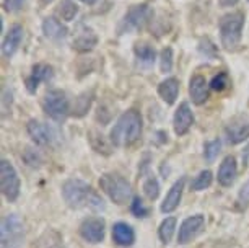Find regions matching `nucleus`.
Returning a JSON list of instances; mask_svg holds the SVG:
<instances>
[{
	"label": "nucleus",
	"instance_id": "8",
	"mask_svg": "<svg viewBox=\"0 0 249 248\" xmlns=\"http://www.w3.org/2000/svg\"><path fill=\"white\" fill-rule=\"evenodd\" d=\"M26 131L30 134V137L33 139V142L37 146H53L54 140L57 139V133L53 126L44 124L41 121L31 119L26 126Z\"/></svg>",
	"mask_w": 249,
	"mask_h": 248
},
{
	"label": "nucleus",
	"instance_id": "37",
	"mask_svg": "<svg viewBox=\"0 0 249 248\" xmlns=\"http://www.w3.org/2000/svg\"><path fill=\"white\" fill-rule=\"evenodd\" d=\"M236 2H238V0H220V5H222V7H231Z\"/></svg>",
	"mask_w": 249,
	"mask_h": 248
},
{
	"label": "nucleus",
	"instance_id": "4",
	"mask_svg": "<svg viewBox=\"0 0 249 248\" xmlns=\"http://www.w3.org/2000/svg\"><path fill=\"white\" fill-rule=\"evenodd\" d=\"M244 15L241 12H231L220 20V38L225 49H234L241 41Z\"/></svg>",
	"mask_w": 249,
	"mask_h": 248
},
{
	"label": "nucleus",
	"instance_id": "25",
	"mask_svg": "<svg viewBox=\"0 0 249 248\" xmlns=\"http://www.w3.org/2000/svg\"><path fill=\"white\" fill-rule=\"evenodd\" d=\"M212 180H213V175H212V172H210V170L200 172L199 175H197L196 178L192 180L191 190L192 191H202V190L209 188V186L212 185Z\"/></svg>",
	"mask_w": 249,
	"mask_h": 248
},
{
	"label": "nucleus",
	"instance_id": "26",
	"mask_svg": "<svg viewBox=\"0 0 249 248\" xmlns=\"http://www.w3.org/2000/svg\"><path fill=\"white\" fill-rule=\"evenodd\" d=\"M95 44H96V36L93 35V33H88V31L82 33V35L73 41V48H77L80 51H88V49H91Z\"/></svg>",
	"mask_w": 249,
	"mask_h": 248
},
{
	"label": "nucleus",
	"instance_id": "1",
	"mask_svg": "<svg viewBox=\"0 0 249 248\" xmlns=\"http://www.w3.org/2000/svg\"><path fill=\"white\" fill-rule=\"evenodd\" d=\"M62 196L69 208L72 209H93V210H103L105 203L100 198V194L91 188L90 185L82 180H67L62 185Z\"/></svg>",
	"mask_w": 249,
	"mask_h": 248
},
{
	"label": "nucleus",
	"instance_id": "12",
	"mask_svg": "<svg viewBox=\"0 0 249 248\" xmlns=\"http://www.w3.org/2000/svg\"><path fill=\"white\" fill-rule=\"evenodd\" d=\"M150 10L147 5H134L122 21V31H137L148 21Z\"/></svg>",
	"mask_w": 249,
	"mask_h": 248
},
{
	"label": "nucleus",
	"instance_id": "34",
	"mask_svg": "<svg viewBox=\"0 0 249 248\" xmlns=\"http://www.w3.org/2000/svg\"><path fill=\"white\" fill-rule=\"evenodd\" d=\"M238 203H239V206H243V208L249 206V180L241 186V190H239Z\"/></svg>",
	"mask_w": 249,
	"mask_h": 248
},
{
	"label": "nucleus",
	"instance_id": "24",
	"mask_svg": "<svg viewBox=\"0 0 249 248\" xmlns=\"http://www.w3.org/2000/svg\"><path fill=\"white\" fill-rule=\"evenodd\" d=\"M175 229H176V217L164 219V221L160 224V229H158L160 240H161L163 243H170L173 235H175Z\"/></svg>",
	"mask_w": 249,
	"mask_h": 248
},
{
	"label": "nucleus",
	"instance_id": "17",
	"mask_svg": "<svg viewBox=\"0 0 249 248\" xmlns=\"http://www.w3.org/2000/svg\"><path fill=\"white\" fill-rule=\"evenodd\" d=\"M21 41H23V26L13 25L10 30H8L5 39H3V44H2L3 56H5V57H12L18 51V48H20Z\"/></svg>",
	"mask_w": 249,
	"mask_h": 248
},
{
	"label": "nucleus",
	"instance_id": "39",
	"mask_svg": "<svg viewBox=\"0 0 249 248\" xmlns=\"http://www.w3.org/2000/svg\"><path fill=\"white\" fill-rule=\"evenodd\" d=\"M43 2H44V3H51L53 0H43Z\"/></svg>",
	"mask_w": 249,
	"mask_h": 248
},
{
	"label": "nucleus",
	"instance_id": "16",
	"mask_svg": "<svg viewBox=\"0 0 249 248\" xmlns=\"http://www.w3.org/2000/svg\"><path fill=\"white\" fill-rule=\"evenodd\" d=\"M53 77V67L46 64H36L33 67L30 77L26 78V88L30 93H35L41 82H46Z\"/></svg>",
	"mask_w": 249,
	"mask_h": 248
},
{
	"label": "nucleus",
	"instance_id": "32",
	"mask_svg": "<svg viewBox=\"0 0 249 248\" xmlns=\"http://www.w3.org/2000/svg\"><path fill=\"white\" fill-rule=\"evenodd\" d=\"M130 210H132V214L135 217H147L148 216V208L143 204V201L139 198V196H135L134 201H132V206H130Z\"/></svg>",
	"mask_w": 249,
	"mask_h": 248
},
{
	"label": "nucleus",
	"instance_id": "18",
	"mask_svg": "<svg viewBox=\"0 0 249 248\" xmlns=\"http://www.w3.org/2000/svg\"><path fill=\"white\" fill-rule=\"evenodd\" d=\"M189 95L192 103L196 105H202L209 98V83H207L205 77L194 76L189 82Z\"/></svg>",
	"mask_w": 249,
	"mask_h": 248
},
{
	"label": "nucleus",
	"instance_id": "19",
	"mask_svg": "<svg viewBox=\"0 0 249 248\" xmlns=\"http://www.w3.org/2000/svg\"><path fill=\"white\" fill-rule=\"evenodd\" d=\"M112 240L119 247H130L135 242L134 229L125 222H117L112 226Z\"/></svg>",
	"mask_w": 249,
	"mask_h": 248
},
{
	"label": "nucleus",
	"instance_id": "33",
	"mask_svg": "<svg viewBox=\"0 0 249 248\" xmlns=\"http://www.w3.org/2000/svg\"><path fill=\"white\" fill-rule=\"evenodd\" d=\"M23 160H25L30 167H39L41 162H43V158L37 152H35L33 149H25V152H23Z\"/></svg>",
	"mask_w": 249,
	"mask_h": 248
},
{
	"label": "nucleus",
	"instance_id": "29",
	"mask_svg": "<svg viewBox=\"0 0 249 248\" xmlns=\"http://www.w3.org/2000/svg\"><path fill=\"white\" fill-rule=\"evenodd\" d=\"M143 193H145V196H147L150 201H155V199L158 198V194H160V183H158V180L155 178V176H150V178L145 180Z\"/></svg>",
	"mask_w": 249,
	"mask_h": 248
},
{
	"label": "nucleus",
	"instance_id": "20",
	"mask_svg": "<svg viewBox=\"0 0 249 248\" xmlns=\"http://www.w3.org/2000/svg\"><path fill=\"white\" fill-rule=\"evenodd\" d=\"M178 93H179V82L173 77L166 78L158 85V95L161 96V100L166 105H173L176 101Z\"/></svg>",
	"mask_w": 249,
	"mask_h": 248
},
{
	"label": "nucleus",
	"instance_id": "7",
	"mask_svg": "<svg viewBox=\"0 0 249 248\" xmlns=\"http://www.w3.org/2000/svg\"><path fill=\"white\" fill-rule=\"evenodd\" d=\"M0 186H2V194L8 203H15L20 196V176L15 167L5 158L0 162Z\"/></svg>",
	"mask_w": 249,
	"mask_h": 248
},
{
	"label": "nucleus",
	"instance_id": "35",
	"mask_svg": "<svg viewBox=\"0 0 249 248\" xmlns=\"http://www.w3.org/2000/svg\"><path fill=\"white\" fill-rule=\"evenodd\" d=\"M199 49H200V53L202 54H205L207 57H215V54H217V51H215V46L210 43L209 39H202L200 41V46H199Z\"/></svg>",
	"mask_w": 249,
	"mask_h": 248
},
{
	"label": "nucleus",
	"instance_id": "22",
	"mask_svg": "<svg viewBox=\"0 0 249 248\" xmlns=\"http://www.w3.org/2000/svg\"><path fill=\"white\" fill-rule=\"evenodd\" d=\"M33 248H62V235L55 229H46Z\"/></svg>",
	"mask_w": 249,
	"mask_h": 248
},
{
	"label": "nucleus",
	"instance_id": "6",
	"mask_svg": "<svg viewBox=\"0 0 249 248\" xmlns=\"http://www.w3.org/2000/svg\"><path fill=\"white\" fill-rule=\"evenodd\" d=\"M43 110L44 113L53 118L54 121H64L67 118L70 105H69V98L65 95V92L62 90H51L46 93V96L43 98Z\"/></svg>",
	"mask_w": 249,
	"mask_h": 248
},
{
	"label": "nucleus",
	"instance_id": "11",
	"mask_svg": "<svg viewBox=\"0 0 249 248\" xmlns=\"http://www.w3.org/2000/svg\"><path fill=\"white\" fill-rule=\"evenodd\" d=\"M204 227H205V217L202 216V214H196V216L187 217L179 227L178 242L179 243L192 242V238H196L197 235H199V233L204 230Z\"/></svg>",
	"mask_w": 249,
	"mask_h": 248
},
{
	"label": "nucleus",
	"instance_id": "38",
	"mask_svg": "<svg viewBox=\"0 0 249 248\" xmlns=\"http://www.w3.org/2000/svg\"><path fill=\"white\" fill-rule=\"evenodd\" d=\"M82 2H83V3H90V5H91V3H95L96 0H82Z\"/></svg>",
	"mask_w": 249,
	"mask_h": 248
},
{
	"label": "nucleus",
	"instance_id": "5",
	"mask_svg": "<svg viewBox=\"0 0 249 248\" xmlns=\"http://www.w3.org/2000/svg\"><path fill=\"white\" fill-rule=\"evenodd\" d=\"M0 245L2 248H20L25 240L23 221L17 214H8L0 224Z\"/></svg>",
	"mask_w": 249,
	"mask_h": 248
},
{
	"label": "nucleus",
	"instance_id": "14",
	"mask_svg": "<svg viewBox=\"0 0 249 248\" xmlns=\"http://www.w3.org/2000/svg\"><path fill=\"white\" fill-rule=\"evenodd\" d=\"M184 185H186V178L181 176L179 180L175 181V185L171 186L170 191H168L166 198L161 203V212L168 214V212H173L178 206L181 203V198H182V191H184Z\"/></svg>",
	"mask_w": 249,
	"mask_h": 248
},
{
	"label": "nucleus",
	"instance_id": "9",
	"mask_svg": "<svg viewBox=\"0 0 249 248\" xmlns=\"http://www.w3.org/2000/svg\"><path fill=\"white\" fill-rule=\"evenodd\" d=\"M106 224L100 217H88L80 226V235L88 243H100L105 238Z\"/></svg>",
	"mask_w": 249,
	"mask_h": 248
},
{
	"label": "nucleus",
	"instance_id": "28",
	"mask_svg": "<svg viewBox=\"0 0 249 248\" xmlns=\"http://www.w3.org/2000/svg\"><path fill=\"white\" fill-rule=\"evenodd\" d=\"M220 149H222V142H220V139H213V140H209V142H205L204 146V157L207 162H213L217 155L220 153Z\"/></svg>",
	"mask_w": 249,
	"mask_h": 248
},
{
	"label": "nucleus",
	"instance_id": "15",
	"mask_svg": "<svg viewBox=\"0 0 249 248\" xmlns=\"http://www.w3.org/2000/svg\"><path fill=\"white\" fill-rule=\"evenodd\" d=\"M236 175H238V165H236V158L233 155H228L223 158V162L220 163V168H218V183L222 186H231L236 180Z\"/></svg>",
	"mask_w": 249,
	"mask_h": 248
},
{
	"label": "nucleus",
	"instance_id": "31",
	"mask_svg": "<svg viewBox=\"0 0 249 248\" xmlns=\"http://www.w3.org/2000/svg\"><path fill=\"white\" fill-rule=\"evenodd\" d=\"M230 85V77L227 72H220L218 76H215L210 82V88L215 92H223L225 88Z\"/></svg>",
	"mask_w": 249,
	"mask_h": 248
},
{
	"label": "nucleus",
	"instance_id": "3",
	"mask_svg": "<svg viewBox=\"0 0 249 248\" xmlns=\"http://www.w3.org/2000/svg\"><path fill=\"white\" fill-rule=\"evenodd\" d=\"M100 188L105 191L112 203L127 204L132 198V186L119 173H105L100 178Z\"/></svg>",
	"mask_w": 249,
	"mask_h": 248
},
{
	"label": "nucleus",
	"instance_id": "30",
	"mask_svg": "<svg viewBox=\"0 0 249 248\" xmlns=\"http://www.w3.org/2000/svg\"><path fill=\"white\" fill-rule=\"evenodd\" d=\"M160 69L163 74L171 72L173 69V49L171 48H164L160 54Z\"/></svg>",
	"mask_w": 249,
	"mask_h": 248
},
{
	"label": "nucleus",
	"instance_id": "23",
	"mask_svg": "<svg viewBox=\"0 0 249 248\" xmlns=\"http://www.w3.org/2000/svg\"><path fill=\"white\" fill-rule=\"evenodd\" d=\"M134 53H135V56H137L139 62L145 64V65L153 64L155 59H157V51L148 44H137L134 48Z\"/></svg>",
	"mask_w": 249,
	"mask_h": 248
},
{
	"label": "nucleus",
	"instance_id": "13",
	"mask_svg": "<svg viewBox=\"0 0 249 248\" xmlns=\"http://www.w3.org/2000/svg\"><path fill=\"white\" fill-rule=\"evenodd\" d=\"M173 124H175V133L178 135H184L189 133V129L194 124V114H192L189 103H181L175 113Z\"/></svg>",
	"mask_w": 249,
	"mask_h": 248
},
{
	"label": "nucleus",
	"instance_id": "36",
	"mask_svg": "<svg viewBox=\"0 0 249 248\" xmlns=\"http://www.w3.org/2000/svg\"><path fill=\"white\" fill-rule=\"evenodd\" d=\"M25 2L26 0H3V7H5L7 12H17L23 7Z\"/></svg>",
	"mask_w": 249,
	"mask_h": 248
},
{
	"label": "nucleus",
	"instance_id": "27",
	"mask_svg": "<svg viewBox=\"0 0 249 248\" xmlns=\"http://www.w3.org/2000/svg\"><path fill=\"white\" fill-rule=\"evenodd\" d=\"M77 13H78V7H77V3L72 2V0H62V2H60L59 15L62 17V20L72 21Z\"/></svg>",
	"mask_w": 249,
	"mask_h": 248
},
{
	"label": "nucleus",
	"instance_id": "21",
	"mask_svg": "<svg viewBox=\"0 0 249 248\" xmlns=\"http://www.w3.org/2000/svg\"><path fill=\"white\" fill-rule=\"evenodd\" d=\"M43 31L46 35V38L53 39V41H60L67 36V28L55 18H46L43 21Z\"/></svg>",
	"mask_w": 249,
	"mask_h": 248
},
{
	"label": "nucleus",
	"instance_id": "2",
	"mask_svg": "<svg viewBox=\"0 0 249 248\" xmlns=\"http://www.w3.org/2000/svg\"><path fill=\"white\" fill-rule=\"evenodd\" d=\"M142 134V116L139 111L129 110L121 114L114 128L111 129L109 139L116 147H129L135 144Z\"/></svg>",
	"mask_w": 249,
	"mask_h": 248
},
{
	"label": "nucleus",
	"instance_id": "10",
	"mask_svg": "<svg viewBox=\"0 0 249 248\" xmlns=\"http://www.w3.org/2000/svg\"><path fill=\"white\" fill-rule=\"evenodd\" d=\"M225 135L230 144H239L249 137V114H241L234 118L227 128H225Z\"/></svg>",
	"mask_w": 249,
	"mask_h": 248
}]
</instances>
